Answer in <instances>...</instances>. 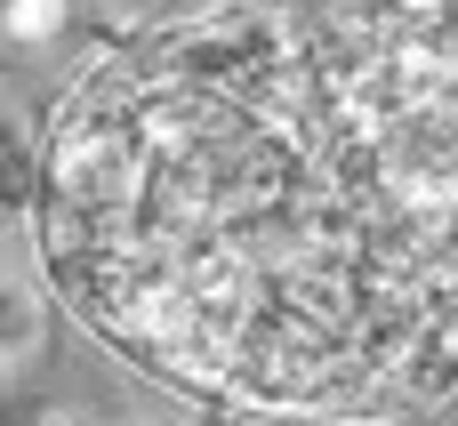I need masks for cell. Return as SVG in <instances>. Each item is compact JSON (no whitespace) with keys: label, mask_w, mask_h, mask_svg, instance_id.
Instances as JSON below:
<instances>
[{"label":"cell","mask_w":458,"mask_h":426,"mask_svg":"<svg viewBox=\"0 0 458 426\" xmlns=\"http://www.w3.org/2000/svg\"><path fill=\"white\" fill-rule=\"evenodd\" d=\"M64 8H72V0H8V48L32 56L40 40H56V32H64Z\"/></svg>","instance_id":"7a4b0ae2"},{"label":"cell","mask_w":458,"mask_h":426,"mask_svg":"<svg viewBox=\"0 0 458 426\" xmlns=\"http://www.w3.org/2000/svg\"><path fill=\"white\" fill-rule=\"evenodd\" d=\"M225 426H354V419H338V411H250V419H225Z\"/></svg>","instance_id":"277c9868"},{"label":"cell","mask_w":458,"mask_h":426,"mask_svg":"<svg viewBox=\"0 0 458 426\" xmlns=\"http://www.w3.org/2000/svg\"><path fill=\"white\" fill-rule=\"evenodd\" d=\"M24 426H97V419H89L81 403H48V411H32Z\"/></svg>","instance_id":"5b68a950"},{"label":"cell","mask_w":458,"mask_h":426,"mask_svg":"<svg viewBox=\"0 0 458 426\" xmlns=\"http://www.w3.org/2000/svg\"><path fill=\"white\" fill-rule=\"evenodd\" d=\"M322 8L354 32H378V40L458 48V0H322Z\"/></svg>","instance_id":"6da1fadb"},{"label":"cell","mask_w":458,"mask_h":426,"mask_svg":"<svg viewBox=\"0 0 458 426\" xmlns=\"http://www.w3.org/2000/svg\"><path fill=\"white\" fill-rule=\"evenodd\" d=\"M32 346H40V298L24 274H8V371H24Z\"/></svg>","instance_id":"3957f363"}]
</instances>
